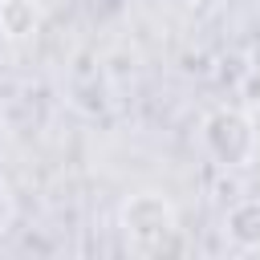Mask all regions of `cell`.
Returning <instances> with one entry per match:
<instances>
[{
    "instance_id": "cell-1",
    "label": "cell",
    "mask_w": 260,
    "mask_h": 260,
    "mask_svg": "<svg viewBox=\"0 0 260 260\" xmlns=\"http://www.w3.org/2000/svg\"><path fill=\"white\" fill-rule=\"evenodd\" d=\"M122 228H126V244H130L134 252H167V248H171L167 236L179 232L175 207H171L162 195H150V191H142V195H134V199L126 203Z\"/></svg>"
},
{
    "instance_id": "cell-2",
    "label": "cell",
    "mask_w": 260,
    "mask_h": 260,
    "mask_svg": "<svg viewBox=\"0 0 260 260\" xmlns=\"http://www.w3.org/2000/svg\"><path fill=\"white\" fill-rule=\"evenodd\" d=\"M8 223H12V195H8V183L0 179V236L8 232Z\"/></svg>"
},
{
    "instance_id": "cell-3",
    "label": "cell",
    "mask_w": 260,
    "mask_h": 260,
    "mask_svg": "<svg viewBox=\"0 0 260 260\" xmlns=\"http://www.w3.org/2000/svg\"><path fill=\"white\" fill-rule=\"evenodd\" d=\"M8 37H12V28H8V24H4V16H0V57L8 53Z\"/></svg>"
}]
</instances>
